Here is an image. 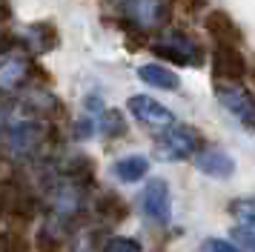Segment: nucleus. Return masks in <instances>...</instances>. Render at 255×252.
Here are the masks:
<instances>
[{
    "label": "nucleus",
    "instance_id": "obj_22",
    "mask_svg": "<svg viewBox=\"0 0 255 252\" xmlns=\"http://www.w3.org/2000/svg\"><path fill=\"white\" fill-rule=\"evenodd\" d=\"M230 241L235 244V247H241L244 252H255V229H247V227H232Z\"/></svg>",
    "mask_w": 255,
    "mask_h": 252
},
{
    "label": "nucleus",
    "instance_id": "obj_7",
    "mask_svg": "<svg viewBox=\"0 0 255 252\" xmlns=\"http://www.w3.org/2000/svg\"><path fill=\"white\" fill-rule=\"evenodd\" d=\"M247 57L241 55V49L232 46H215L212 52V75L215 80H227V83H241L247 78Z\"/></svg>",
    "mask_w": 255,
    "mask_h": 252
},
{
    "label": "nucleus",
    "instance_id": "obj_27",
    "mask_svg": "<svg viewBox=\"0 0 255 252\" xmlns=\"http://www.w3.org/2000/svg\"><path fill=\"white\" fill-rule=\"evenodd\" d=\"M0 126H3V109H0Z\"/></svg>",
    "mask_w": 255,
    "mask_h": 252
},
{
    "label": "nucleus",
    "instance_id": "obj_5",
    "mask_svg": "<svg viewBox=\"0 0 255 252\" xmlns=\"http://www.w3.org/2000/svg\"><path fill=\"white\" fill-rule=\"evenodd\" d=\"M127 109L138 124L149 126V129H155V132H163V129L175 126L172 109H166L163 103H158L155 98H149V95H132V98L127 101Z\"/></svg>",
    "mask_w": 255,
    "mask_h": 252
},
{
    "label": "nucleus",
    "instance_id": "obj_25",
    "mask_svg": "<svg viewBox=\"0 0 255 252\" xmlns=\"http://www.w3.org/2000/svg\"><path fill=\"white\" fill-rule=\"evenodd\" d=\"M37 250L40 252H60V244L55 241V235H52L49 229H43V232L37 235Z\"/></svg>",
    "mask_w": 255,
    "mask_h": 252
},
{
    "label": "nucleus",
    "instance_id": "obj_11",
    "mask_svg": "<svg viewBox=\"0 0 255 252\" xmlns=\"http://www.w3.org/2000/svg\"><path fill=\"white\" fill-rule=\"evenodd\" d=\"M23 40L26 46L37 52V55H46L52 49H58V29L52 26V23H32V26H26L23 29Z\"/></svg>",
    "mask_w": 255,
    "mask_h": 252
},
{
    "label": "nucleus",
    "instance_id": "obj_23",
    "mask_svg": "<svg viewBox=\"0 0 255 252\" xmlns=\"http://www.w3.org/2000/svg\"><path fill=\"white\" fill-rule=\"evenodd\" d=\"M69 178H75L78 183H86V181H92V172H95V166H92V160H86V158H75L69 163Z\"/></svg>",
    "mask_w": 255,
    "mask_h": 252
},
{
    "label": "nucleus",
    "instance_id": "obj_10",
    "mask_svg": "<svg viewBox=\"0 0 255 252\" xmlns=\"http://www.w3.org/2000/svg\"><path fill=\"white\" fill-rule=\"evenodd\" d=\"M40 140H43V132H40V126L32 124V121H17V124L9 126V149H12L14 155L32 152Z\"/></svg>",
    "mask_w": 255,
    "mask_h": 252
},
{
    "label": "nucleus",
    "instance_id": "obj_18",
    "mask_svg": "<svg viewBox=\"0 0 255 252\" xmlns=\"http://www.w3.org/2000/svg\"><path fill=\"white\" fill-rule=\"evenodd\" d=\"M230 215L238 218V221H241V227L255 229V195L232 201V204H230Z\"/></svg>",
    "mask_w": 255,
    "mask_h": 252
},
{
    "label": "nucleus",
    "instance_id": "obj_12",
    "mask_svg": "<svg viewBox=\"0 0 255 252\" xmlns=\"http://www.w3.org/2000/svg\"><path fill=\"white\" fill-rule=\"evenodd\" d=\"M29 72H32L29 57H23V55L0 57V89H14V86H20Z\"/></svg>",
    "mask_w": 255,
    "mask_h": 252
},
{
    "label": "nucleus",
    "instance_id": "obj_14",
    "mask_svg": "<svg viewBox=\"0 0 255 252\" xmlns=\"http://www.w3.org/2000/svg\"><path fill=\"white\" fill-rule=\"evenodd\" d=\"M138 78L146 83V86H158L163 92H175L181 86V78L175 75L172 69L166 66H158V63H146V66L138 69Z\"/></svg>",
    "mask_w": 255,
    "mask_h": 252
},
{
    "label": "nucleus",
    "instance_id": "obj_26",
    "mask_svg": "<svg viewBox=\"0 0 255 252\" xmlns=\"http://www.w3.org/2000/svg\"><path fill=\"white\" fill-rule=\"evenodd\" d=\"M186 3H189V6H192V9H198V6H204V3H207V0H186Z\"/></svg>",
    "mask_w": 255,
    "mask_h": 252
},
{
    "label": "nucleus",
    "instance_id": "obj_19",
    "mask_svg": "<svg viewBox=\"0 0 255 252\" xmlns=\"http://www.w3.org/2000/svg\"><path fill=\"white\" fill-rule=\"evenodd\" d=\"M55 209H58L60 215H72V212H78V209H81V192H78L75 186H63V189H58V195H55Z\"/></svg>",
    "mask_w": 255,
    "mask_h": 252
},
{
    "label": "nucleus",
    "instance_id": "obj_28",
    "mask_svg": "<svg viewBox=\"0 0 255 252\" xmlns=\"http://www.w3.org/2000/svg\"><path fill=\"white\" fill-rule=\"evenodd\" d=\"M0 215H3V209H0Z\"/></svg>",
    "mask_w": 255,
    "mask_h": 252
},
{
    "label": "nucleus",
    "instance_id": "obj_1",
    "mask_svg": "<svg viewBox=\"0 0 255 252\" xmlns=\"http://www.w3.org/2000/svg\"><path fill=\"white\" fill-rule=\"evenodd\" d=\"M204 152V137L198 135L195 126L175 124L155 140V158L158 160H186Z\"/></svg>",
    "mask_w": 255,
    "mask_h": 252
},
{
    "label": "nucleus",
    "instance_id": "obj_3",
    "mask_svg": "<svg viewBox=\"0 0 255 252\" xmlns=\"http://www.w3.org/2000/svg\"><path fill=\"white\" fill-rule=\"evenodd\" d=\"M140 212L149 218L158 227H169L172 224V195H169V183L163 178H152L143 192H140Z\"/></svg>",
    "mask_w": 255,
    "mask_h": 252
},
{
    "label": "nucleus",
    "instance_id": "obj_24",
    "mask_svg": "<svg viewBox=\"0 0 255 252\" xmlns=\"http://www.w3.org/2000/svg\"><path fill=\"white\" fill-rule=\"evenodd\" d=\"M201 252H244L241 247H235L227 238H207L201 244Z\"/></svg>",
    "mask_w": 255,
    "mask_h": 252
},
{
    "label": "nucleus",
    "instance_id": "obj_15",
    "mask_svg": "<svg viewBox=\"0 0 255 252\" xmlns=\"http://www.w3.org/2000/svg\"><path fill=\"white\" fill-rule=\"evenodd\" d=\"M9 215L14 221H32L37 215V201L32 192L26 189H17V192L9 195Z\"/></svg>",
    "mask_w": 255,
    "mask_h": 252
},
{
    "label": "nucleus",
    "instance_id": "obj_16",
    "mask_svg": "<svg viewBox=\"0 0 255 252\" xmlns=\"http://www.w3.org/2000/svg\"><path fill=\"white\" fill-rule=\"evenodd\" d=\"M95 209H98V215L101 218L112 221V224H121V221L129 215V206L124 204L121 195H115V192H104L101 195V201H95Z\"/></svg>",
    "mask_w": 255,
    "mask_h": 252
},
{
    "label": "nucleus",
    "instance_id": "obj_20",
    "mask_svg": "<svg viewBox=\"0 0 255 252\" xmlns=\"http://www.w3.org/2000/svg\"><path fill=\"white\" fill-rule=\"evenodd\" d=\"M0 252H32V247L20 229H3L0 232Z\"/></svg>",
    "mask_w": 255,
    "mask_h": 252
},
{
    "label": "nucleus",
    "instance_id": "obj_17",
    "mask_svg": "<svg viewBox=\"0 0 255 252\" xmlns=\"http://www.w3.org/2000/svg\"><path fill=\"white\" fill-rule=\"evenodd\" d=\"M98 129L104 132L106 137H124L127 135V121L118 109H106L101 118H98Z\"/></svg>",
    "mask_w": 255,
    "mask_h": 252
},
{
    "label": "nucleus",
    "instance_id": "obj_9",
    "mask_svg": "<svg viewBox=\"0 0 255 252\" xmlns=\"http://www.w3.org/2000/svg\"><path fill=\"white\" fill-rule=\"evenodd\" d=\"M195 169L209 175V178H232L235 175V158L227 155V152H221V149H204V152H198L195 155Z\"/></svg>",
    "mask_w": 255,
    "mask_h": 252
},
{
    "label": "nucleus",
    "instance_id": "obj_2",
    "mask_svg": "<svg viewBox=\"0 0 255 252\" xmlns=\"http://www.w3.org/2000/svg\"><path fill=\"white\" fill-rule=\"evenodd\" d=\"M152 52L169 63H178V66H204V49L181 29L161 34L158 43H152Z\"/></svg>",
    "mask_w": 255,
    "mask_h": 252
},
{
    "label": "nucleus",
    "instance_id": "obj_6",
    "mask_svg": "<svg viewBox=\"0 0 255 252\" xmlns=\"http://www.w3.org/2000/svg\"><path fill=\"white\" fill-rule=\"evenodd\" d=\"M124 14L135 29H155L169 20V0H124Z\"/></svg>",
    "mask_w": 255,
    "mask_h": 252
},
{
    "label": "nucleus",
    "instance_id": "obj_21",
    "mask_svg": "<svg viewBox=\"0 0 255 252\" xmlns=\"http://www.w3.org/2000/svg\"><path fill=\"white\" fill-rule=\"evenodd\" d=\"M101 252H143V247H140L138 238H129V235H115V238L106 241Z\"/></svg>",
    "mask_w": 255,
    "mask_h": 252
},
{
    "label": "nucleus",
    "instance_id": "obj_8",
    "mask_svg": "<svg viewBox=\"0 0 255 252\" xmlns=\"http://www.w3.org/2000/svg\"><path fill=\"white\" fill-rule=\"evenodd\" d=\"M204 29H207V34L212 40H218V46H232V49H238V46L244 43L241 26L221 9H212L207 17H204Z\"/></svg>",
    "mask_w": 255,
    "mask_h": 252
},
{
    "label": "nucleus",
    "instance_id": "obj_4",
    "mask_svg": "<svg viewBox=\"0 0 255 252\" xmlns=\"http://www.w3.org/2000/svg\"><path fill=\"white\" fill-rule=\"evenodd\" d=\"M215 98L218 103L232 115V118H238L244 126H253L255 129V95L250 89H244L238 83H218L215 86Z\"/></svg>",
    "mask_w": 255,
    "mask_h": 252
},
{
    "label": "nucleus",
    "instance_id": "obj_13",
    "mask_svg": "<svg viewBox=\"0 0 255 252\" xmlns=\"http://www.w3.org/2000/svg\"><path fill=\"white\" fill-rule=\"evenodd\" d=\"M112 172H115L118 181L138 183V181H143V178L149 175V158H146V155H129V158H121L115 166H112Z\"/></svg>",
    "mask_w": 255,
    "mask_h": 252
}]
</instances>
